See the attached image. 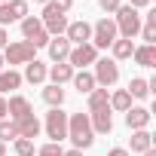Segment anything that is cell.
Returning <instances> with one entry per match:
<instances>
[{"label":"cell","mask_w":156,"mask_h":156,"mask_svg":"<svg viewBox=\"0 0 156 156\" xmlns=\"http://www.w3.org/2000/svg\"><path fill=\"white\" fill-rule=\"evenodd\" d=\"M3 64H6V61H3V55H0V70H3Z\"/></svg>","instance_id":"obj_42"},{"label":"cell","mask_w":156,"mask_h":156,"mask_svg":"<svg viewBox=\"0 0 156 156\" xmlns=\"http://www.w3.org/2000/svg\"><path fill=\"white\" fill-rule=\"evenodd\" d=\"M0 3H9V0H0Z\"/></svg>","instance_id":"obj_43"},{"label":"cell","mask_w":156,"mask_h":156,"mask_svg":"<svg viewBox=\"0 0 156 156\" xmlns=\"http://www.w3.org/2000/svg\"><path fill=\"white\" fill-rule=\"evenodd\" d=\"M40 22H43V31H46L49 37H64V31H67V16H64V12H58V9H52L49 3L43 6Z\"/></svg>","instance_id":"obj_8"},{"label":"cell","mask_w":156,"mask_h":156,"mask_svg":"<svg viewBox=\"0 0 156 156\" xmlns=\"http://www.w3.org/2000/svg\"><path fill=\"white\" fill-rule=\"evenodd\" d=\"M0 55H3V61H6L9 67H16V64L34 61V58H37V49H34L28 40H12V43H6V49L0 52Z\"/></svg>","instance_id":"obj_3"},{"label":"cell","mask_w":156,"mask_h":156,"mask_svg":"<svg viewBox=\"0 0 156 156\" xmlns=\"http://www.w3.org/2000/svg\"><path fill=\"white\" fill-rule=\"evenodd\" d=\"M22 34H25V40L34 46V49H43V46H49V34L43 31V22H40V16H25L22 19Z\"/></svg>","instance_id":"obj_4"},{"label":"cell","mask_w":156,"mask_h":156,"mask_svg":"<svg viewBox=\"0 0 156 156\" xmlns=\"http://www.w3.org/2000/svg\"><path fill=\"white\" fill-rule=\"evenodd\" d=\"M6 43H9V34H6V28H0V52L6 49Z\"/></svg>","instance_id":"obj_34"},{"label":"cell","mask_w":156,"mask_h":156,"mask_svg":"<svg viewBox=\"0 0 156 156\" xmlns=\"http://www.w3.org/2000/svg\"><path fill=\"white\" fill-rule=\"evenodd\" d=\"M113 16H116V19H113V22H116V34H119L122 40H135L138 31H141V12L132 9L129 3H122Z\"/></svg>","instance_id":"obj_2"},{"label":"cell","mask_w":156,"mask_h":156,"mask_svg":"<svg viewBox=\"0 0 156 156\" xmlns=\"http://www.w3.org/2000/svg\"><path fill=\"white\" fill-rule=\"evenodd\" d=\"M46 76H49V67L43 64V61H28L25 64V73H22V80H28L31 86H40V83H46Z\"/></svg>","instance_id":"obj_15"},{"label":"cell","mask_w":156,"mask_h":156,"mask_svg":"<svg viewBox=\"0 0 156 156\" xmlns=\"http://www.w3.org/2000/svg\"><path fill=\"white\" fill-rule=\"evenodd\" d=\"M61 156H83V150H64Z\"/></svg>","instance_id":"obj_38"},{"label":"cell","mask_w":156,"mask_h":156,"mask_svg":"<svg viewBox=\"0 0 156 156\" xmlns=\"http://www.w3.org/2000/svg\"><path fill=\"white\" fill-rule=\"evenodd\" d=\"M89 126H92L95 135H110V132H113L110 107H104V110H92V113H89Z\"/></svg>","instance_id":"obj_13"},{"label":"cell","mask_w":156,"mask_h":156,"mask_svg":"<svg viewBox=\"0 0 156 156\" xmlns=\"http://www.w3.org/2000/svg\"><path fill=\"white\" fill-rule=\"evenodd\" d=\"M141 40L147 46H156V9H150L147 16H141Z\"/></svg>","instance_id":"obj_16"},{"label":"cell","mask_w":156,"mask_h":156,"mask_svg":"<svg viewBox=\"0 0 156 156\" xmlns=\"http://www.w3.org/2000/svg\"><path fill=\"white\" fill-rule=\"evenodd\" d=\"M16 156H37L34 141H28V138H16Z\"/></svg>","instance_id":"obj_30"},{"label":"cell","mask_w":156,"mask_h":156,"mask_svg":"<svg viewBox=\"0 0 156 156\" xmlns=\"http://www.w3.org/2000/svg\"><path fill=\"white\" fill-rule=\"evenodd\" d=\"M104 107H110V92L101 89V86H95V89L89 92V113H92V110H104Z\"/></svg>","instance_id":"obj_24"},{"label":"cell","mask_w":156,"mask_h":156,"mask_svg":"<svg viewBox=\"0 0 156 156\" xmlns=\"http://www.w3.org/2000/svg\"><path fill=\"white\" fill-rule=\"evenodd\" d=\"M0 156H6V144L3 141H0Z\"/></svg>","instance_id":"obj_39"},{"label":"cell","mask_w":156,"mask_h":156,"mask_svg":"<svg viewBox=\"0 0 156 156\" xmlns=\"http://www.w3.org/2000/svg\"><path fill=\"white\" fill-rule=\"evenodd\" d=\"M144 156H156V150H153V147H150V150H144Z\"/></svg>","instance_id":"obj_40"},{"label":"cell","mask_w":156,"mask_h":156,"mask_svg":"<svg viewBox=\"0 0 156 156\" xmlns=\"http://www.w3.org/2000/svg\"><path fill=\"white\" fill-rule=\"evenodd\" d=\"M110 49H113V61H122V58H132V52H135V43H132V40H122V37H116Z\"/></svg>","instance_id":"obj_25"},{"label":"cell","mask_w":156,"mask_h":156,"mask_svg":"<svg viewBox=\"0 0 156 156\" xmlns=\"http://www.w3.org/2000/svg\"><path fill=\"white\" fill-rule=\"evenodd\" d=\"M46 80H52V86H64V83L73 80V67H70L67 61H58V64L49 67V76H46Z\"/></svg>","instance_id":"obj_18"},{"label":"cell","mask_w":156,"mask_h":156,"mask_svg":"<svg viewBox=\"0 0 156 156\" xmlns=\"http://www.w3.org/2000/svg\"><path fill=\"white\" fill-rule=\"evenodd\" d=\"M132 107V95L126 92V89H116L113 95H110V110H119V113H126Z\"/></svg>","instance_id":"obj_27"},{"label":"cell","mask_w":156,"mask_h":156,"mask_svg":"<svg viewBox=\"0 0 156 156\" xmlns=\"http://www.w3.org/2000/svg\"><path fill=\"white\" fill-rule=\"evenodd\" d=\"M98 6H101L104 12H116V9L122 6V0H98Z\"/></svg>","instance_id":"obj_33"},{"label":"cell","mask_w":156,"mask_h":156,"mask_svg":"<svg viewBox=\"0 0 156 156\" xmlns=\"http://www.w3.org/2000/svg\"><path fill=\"white\" fill-rule=\"evenodd\" d=\"M43 129H46V135L52 138V144H61V141L67 138V113H64L61 107H52V110L46 113Z\"/></svg>","instance_id":"obj_6"},{"label":"cell","mask_w":156,"mask_h":156,"mask_svg":"<svg viewBox=\"0 0 156 156\" xmlns=\"http://www.w3.org/2000/svg\"><path fill=\"white\" fill-rule=\"evenodd\" d=\"M64 37H67V43H70V46L92 43V25H89V22H67Z\"/></svg>","instance_id":"obj_11"},{"label":"cell","mask_w":156,"mask_h":156,"mask_svg":"<svg viewBox=\"0 0 156 156\" xmlns=\"http://www.w3.org/2000/svg\"><path fill=\"white\" fill-rule=\"evenodd\" d=\"M61 153H64V150H61V144H52V141H49V144H43V147L37 150V156H61Z\"/></svg>","instance_id":"obj_31"},{"label":"cell","mask_w":156,"mask_h":156,"mask_svg":"<svg viewBox=\"0 0 156 156\" xmlns=\"http://www.w3.org/2000/svg\"><path fill=\"white\" fill-rule=\"evenodd\" d=\"M43 101H46L49 107H61V104H64V89H61V86H52V83H49V86L43 89Z\"/></svg>","instance_id":"obj_26"},{"label":"cell","mask_w":156,"mask_h":156,"mask_svg":"<svg viewBox=\"0 0 156 156\" xmlns=\"http://www.w3.org/2000/svg\"><path fill=\"white\" fill-rule=\"evenodd\" d=\"M73 89L80 92V95H89L92 89H95V76H92V70H73Z\"/></svg>","instance_id":"obj_22"},{"label":"cell","mask_w":156,"mask_h":156,"mask_svg":"<svg viewBox=\"0 0 156 156\" xmlns=\"http://www.w3.org/2000/svg\"><path fill=\"white\" fill-rule=\"evenodd\" d=\"M28 16V0H9V3H0V28L22 22Z\"/></svg>","instance_id":"obj_10"},{"label":"cell","mask_w":156,"mask_h":156,"mask_svg":"<svg viewBox=\"0 0 156 156\" xmlns=\"http://www.w3.org/2000/svg\"><path fill=\"white\" fill-rule=\"evenodd\" d=\"M25 80H22V73L19 70H0V95H6V92H16L19 86H22Z\"/></svg>","instance_id":"obj_21"},{"label":"cell","mask_w":156,"mask_h":156,"mask_svg":"<svg viewBox=\"0 0 156 156\" xmlns=\"http://www.w3.org/2000/svg\"><path fill=\"white\" fill-rule=\"evenodd\" d=\"M98 61V49L92 46V43H83V46H73L70 49V55H67V64L73 67V70H86L89 64H95Z\"/></svg>","instance_id":"obj_9"},{"label":"cell","mask_w":156,"mask_h":156,"mask_svg":"<svg viewBox=\"0 0 156 156\" xmlns=\"http://www.w3.org/2000/svg\"><path fill=\"white\" fill-rule=\"evenodd\" d=\"M49 6H52V9H58V12H64V16H67V9H70V6H73V0H49Z\"/></svg>","instance_id":"obj_32"},{"label":"cell","mask_w":156,"mask_h":156,"mask_svg":"<svg viewBox=\"0 0 156 156\" xmlns=\"http://www.w3.org/2000/svg\"><path fill=\"white\" fill-rule=\"evenodd\" d=\"M19 138V129H16V122L12 119H0V141H16Z\"/></svg>","instance_id":"obj_29"},{"label":"cell","mask_w":156,"mask_h":156,"mask_svg":"<svg viewBox=\"0 0 156 156\" xmlns=\"http://www.w3.org/2000/svg\"><path fill=\"white\" fill-rule=\"evenodd\" d=\"M92 76H95V86H101V89H110V86L119 80V64H116L113 58H98V61H95V70H92Z\"/></svg>","instance_id":"obj_7"},{"label":"cell","mask_w":156,"mask_h":156,"mask_svg":"<svg viewBox=\"0 0 156 156\" xmlns=\"http://www.w3.org/2000/svg\"><path fill=\"white\" fill-rule=\"evenodd\" d=\"M150 119H153V113H150L147 107H129V110H126V126H129L132 132L147 129V126H150Z\"/></svg>","instance_id":"obj_14"},{"label":"cell","mask_w":156,"mask_h":156,"mask_svg":"<svg viewBox=\"0 0 156 156\" xmlns=\"http://www.w3.org/2000/svg\"><path fill=\"white\" fill-rule=\"evenodd\" d=\"M150 147H153V135H150L147 129H138V132H132L129 153H144V150H150Z\"/></svg>","instance_id":"obj_20"},{"label":"cell","mask_w":156,"mask_h":156,"mask_svg":"<svg viewBox=\"0 0 156 156\" xmlns=\"http://www.w3.org/2000/svg\"><path fill=\"white\" fill-rule=\"evenodd\" d=\"M107 156H132V153H129V150H126V147H113V150H110V153H107Z\"/></svg>","instance_id":"obj_36"},{"label":"cell","mask_w":156,"mask_h":156,"mask_svg":"<svg viewBox=\"0 0 156 156\" xmlns=\"http://www.w3.org/2000/svg\"><path fill=\"white\" fill-rule=\"evenodd\" d=\"M0 119H6V98L0 95Z\"/></svg>","instance_id":"obj_37"},{"label":"cell","mask_w":156,"mask_h":156,"mask_svg":"<svg viewBox=\"0 0 156 156\" xmlns=\"http://www.w3.org/2000/svg\"><path fill=\"white\" fill-rule=\"evenodd\" d=\"M119 34H116V22L113 19H98L95 25H92V46L95 49H110L113 46V40H116Z\"/></svg>","instance_id":"obj_5"},{"label":"cell","mask_w":156,"mask_h":156,"mask_svg":"<svg viewBox=\"0 0 156 156\" xmlns=\"http://www.w3.org/2000/svg\"><path fill=\"white\" fill-rule=\"evenodd\" d=\"M132 58H135V64H141V67H156V46H135V52H132Z\"/></svg>","instance_id":"obj_23"},{"label":"cell","mask_w":156,"mask_h":156,"mask_svg":"<svg viewBox=\"0 0 156 156\" xmlns=\"http://www.w3.org/2000/svg\"><path fill=\"white\" fill-rule=\"evenodd\" d=\"M129 6L132 9H144V6H150V0H129Z\"/></svg>","instance_id":"obj_35"},{"label":"cell","mask_w":156,"mask_h":156,"mask_svg":"<svg viewBox=\"0 0 156 156\" xmlns=\"http://www.w3.org/2000/svg\"><path fill=\"white\" fill-rule=\"evenodd\" d=\"M34 3H40V6H46V3H49V0H34Z\"/></svg>","instance_id":"obj_41"},{"label":"cell","mask_w":156,"mask_h":156,"mask_svg":"<svg viewBox=\"0 0 156 156\" xmlns=\"http://www.w3.org/2000/svg\"><path fill=\"white\" fill-rule=\"evenodd\" d=\"M16 129H19V138H28V141H34V138L40 135V129H43V126H40V119L31 113V116L19 119V122H16Z\"/></svg>","instance_id":"obj_19"},{"label":"cell","mask_w":156,"mask_h":156,"mask_svg":"<svg viewBox=\"0 0 156 156\" xmlns=\"http://www.w3.org/2000/svg\"><path fill=\"white\" fill-rule=\"evenodd\" d=\"M46 49H49V58L58 64V61H67V55H70V49H73V46L67 43V37H52Z\"/></svg>","instance_id":"obj_17"},{"label":"cell","mask_w":156,"mask_h":156,"mask_svg":"<svg viewBox=\"0 0 156 156\" xmlns=\"http://www.w3.org/2000/svg\"><path fill=\"white\" fill-rule=\"evenodd\" d=\"M67 138L73 141V150H86L95 144V132L89 126V113H70L67 116Z\"/></svg>","instance_id":"obj_1"},{"label":"cell","mask_w":156,"mask_h":156,"mask_svg":"<svg viewBox=\"0 0 156 156\" xmlns=\"http://www.w3.org/2000/svg\"><path fill=\"white\" fill-rule=\"evenodd\" d=\"M126 92H129L132 98H147V95H150V86H147L144 76H132V83H129Z\"/></svg>","instance_id":"obj_28"},{"label":"cell","mask_w":156,"mask_h":156,"mask_svg":"<svg viewBox=\"0 0 156 156\" xmlns=\"http://www.w3.org/2000/svg\"><path fill=\"white\" fill-rule=\"evenodd\" d=\"M34 113V107H31V101L25 98V95H9V101H6V116L12 119V122H19V119H25V116H31Z\"/></svg>","instance_id":"obj_12"}]
</instances>
